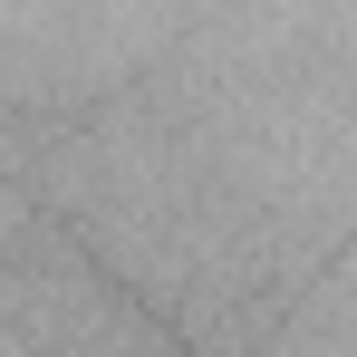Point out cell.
<instances>
[{"label":"cell","instance_id":"cell-1","mask_svg":"<svg viewBox=\"0 0 357 357\" xmlns=\"http://www.w3.org/2000/svg\"><path fill=\"white\" fill-rule=\"evenodd\" d=\"M29 222H39V203H29V193H20V183L0 174V261H10V251H20V241H29Z\"/></svg>","mask_w":357,"mask_h":357}]
</instances>
